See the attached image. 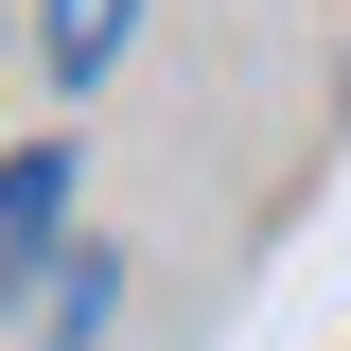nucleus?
<instances>
[{
  "label": "nucleus",
  "mask_w": 351,
  "mask_h": 351,
  "mask_svg": "<svg viewBox=\"0 0 351 351\" xmlns=\"http://www.w3.org/2000/svg\"><path fill=\"white\" fill-rule=\"evenodd\" d=\"M53 281H71V299L36 316V351H88V334H106V281H123V263H106V246H71V263H53Z\"/></svg>",
  "instance_id": "3"
},
{
  "label": "nucleus",
  "mask_w": 351,
  "mask_h": 351,
  "mask_svg": "<svg viewBox=\"0 0 351 351\" xmlns=\"http://www.w3.org/2000/svg\"><path fill=\"white\" fill-rule=\"evenodd\" d=\"M53 228H71V158H18L0 176V281H53Z\"/></svg>",
  "instance_id": "1"
},
{
  "label": "nucleus",
  "mask_w": 351,
  "mask_h": 351,
  "mask_svg": "<svg viewBox=\"0 0 351 351\" xmlns=\"http://www.w3.org/2000/svg\"><path fill=\"white\" fill-rule=\"evenodd\" d=\"M123 36H141V0H36V53H53L71 88H106V71H123Z\"/></svg>",
  "instance_id": "2"
}]
</instances>
